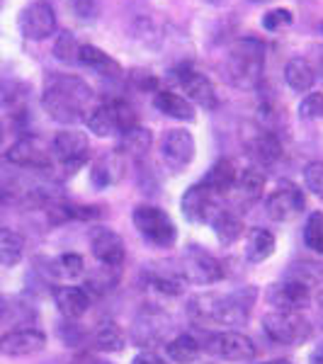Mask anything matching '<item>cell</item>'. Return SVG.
I'll use <instances>...</instances> for the list:
<instances>
[{
    "instance_id": "cell-47",
    "label": "cell",
    "mask_w": 323,
    "mask_h": 364,
    "mask_svg": "<svg viewBox=\"0 0 323 364\" xmlns=\"http://www.w3.org/2000/svg\"><path fill=\"white\" fill-rule=\"evenodd\" d=\"M95 364H110V362H97V360H95Z\"/></svg>"
},
{
    "instance_id": "cell-37",
    "label": "cell",
    "mask_w": 323,
    "mask_h": 364,
    "mask_svg": "<svg viewBox=\"0 0 323 364\" xmlns=\"http://www.w3.org/2000/svg\"><path fill=\"white\" fill-rule=\"evenodd\" d=\"M151 284H154L156 291L166 296H180L185 291V279L183 277H175V274H151Z\"/></svg>"
},
{
    "instance_id": "cell-20",
    "label": "cell",
    "mask_w": 323,
    "mask_h": 364,
    "mask_svg": "<svg viewBox=\"0 0 323 364\" xmlns=\"http://www.w3.org/2000/svg\"><path fill=\"white\" fill-rule=\"evenodd\" d=\"M54 301L58 311H61L68 321L80 318V316H85L88 309H90V294H88V289H83V287H70V284L56 287Z\"/></svg>"
},
{
    "instance_id": "cell-29",
    "label": "cell",
    "mask_w": 323,
    "mask_h": 364,
    "mask_svg": "<svg viewBox=\"0 0 323 364\" xmlns=\"http://www.w3.org/2000/svg\"><path fill=\"white\" fill-rule=\"evenodd\" d=\"M209 226H211V231H214V236L221 245H231L243 236V224H240V219L226 209H221L219 214L211 219Z\"/></svg>"
},
{
    "instance_id": "cell-45",
    "label": "cell",
    "mask_w": 323,
    "mask_h": 364,
    "mask_svg": "<svg viewBox=\"0 0 323 364\" xmlns=\"http://www.w3.org/2000/svg\"><path fill=\"white\" fill-rule=\"evenodd\" d=\"M8 311H10V306H8V301H5L3 296H0V323H3L5 318H8Z\"/></svg>"
},
{
    "instance_id": "cell-13",
    "label": "cell",
    "mask_w": 323,
    "mask_h": 364,
    "mask_svg": "<svg viewBox=\"0 0 323 364\" xmlns=\"http://www.w3.org/2000/svg\"><path fill=\"white\" fill-rule=\"evenodd\" d=\"M180 209H183L185 219L192 221V224H211V219L221 211L219 202H216V195L209 187H204L202 182L192 185L185 192L183 199H180Z\"/></svg>"
},
{
    "instance_id": "cell-41",
    "label": "cell",
    "mask_w": 323,
    "mask_h": 364,
    "mask_svg": "<svg viewBox=\"0 0 323 364\" xmlns=\"http://www.w3.org/2000/svg\"><path fill=\"white\" fill-rule=\"evenodd\" d=\"M299 117L302 119H319V117H323V92H309L299 102Z\"/></svg>"
},
{
    "instance_id": "cell-48",
    "label": "cell",
    "mask_w": 323,
    "mask_h": 364,
    "mask_svg": "<svg viewBox=\"0 0 323 364\" xmlns=\"http://www.w3.org/2000/svg\"><path fill=\"white\" fill-rule=\"evenodd\" d=\"M321 32H323V25H321Z\"/></svg>"
},
{
    "instance_id": "cell-24",
    "label": "cell",
    "mask_w": 323,
    "mask_h": 364,
    "mask_svg": "<svg viewBox=\"0 0 323 364\" xmlns=\"http://www.w3.org/2000/svg\"><path fill=\"white\" fill-rule=\"evenodd\" d=\"M275 248H277V240H275L272 233L268 231V228H250L248 236H245V260L253 262H265L268 257H272Z\"/></svg>"
},
{
    "instance_id": "cell-40",
    "label": "cell",
    "mask_w": 323,
    "mask_h": 364,
    "mask_svg": "<svg viewBox=\"0 0 323 364\" xmlns=\"http://www.w3.org/2000/svg\"><path fill=\"white\" fill-rule=\"evenodd\" d=\"M304 182H307V190H311V195L323 199V161H311L304 168Z\"/></svg>"
},
{
    "instance_id": "cell-2",
    "label": "cell",
    "mask_w": 323,
    "mask_h": 364,
    "mask_svg": "<svg viewBox=\"0 0 323 364\" xmlns=\"http://www.w3.org/2000/svg\"><path fill=\"white\" fill-rule=\"evenodd\" d=\"M255 296V287L236 289L231 294H202L190 301V314L199 323H216V326L238 328L248 321Z\"/></svg>"
},
{
    "instance_id": "cell-15",
    "label": "cell",
    "mask_w": 323,
    "mask_h": 364,
    "mask_svg": "<svg viewBox=\"0 0 323 364\" xmlns=\"http://www.w3.org/2000/svg\"><path fill=\"white\" fill-rule=\"evenodd\" d=\"M178 80L192 105L207 109V112L216 109V105H219V100H216V87L207 75L199 73V70H192V68H183L178 73Z\"/></svg>"
},
{
    "instance_id": "cell-5",
    "label": "cell",
    "mask_w": 323,
    "mask_h": 364,
    "mask_svg": "<svg viewBox=\"0 0 323 364\" xmlns=\"http://www.w3.org/2000/svg\"><path fill=\"white\" fill-rule=\"evenodd\" d=\"M263 333L277 345H304L311 340V323L299 311H277L263 318Z\"/></svg>"
},
{
    "instance_id": "cell-36",
    "label": "cell",
    "mask_w": 323,
    "mask_h": 364,
    "mask_svg": "<svg viewBox=\"0 0 323 364\" xmlns=\"http://www.w3.org/2000/svg\"><path fill=\"white\" fill-rule=\"evenodd\" d=\"M80 44L75 42V37L70 32H61L54 42V56L61 63H78Z\"/></svg>"
},
{
    "instance_id": "cell-43",
    "label": "cell",
    "mask_w": 323,
    "mask_h": 364,
    "mask_svg": "<svg viewBox=\"0 0 323 364\" xmlns=\"http://www.w3.org/2000/svg\"><path fill=\"white\" fill-rule=\"evenodd\" d=\"M132 364H166V360L161 355H156L154 350H141L132 360Z\"/></svg>"
},
{
    "instance_id": "cell-19",
    "label": "cell",
    "mask_w": 323,
    "mask_h": 364,
    "mask_svg": "<svg viewBox=\"0 0 323 364\" xmlns=\"http://www.w3.org/2000/svg\"><path fill=\"white\" fill-rule=\"evenodd\" d=\"M125 175V156L120 151H110L95 158L90 166V185L95 190H105V187H112L122 180Z\"/></svg>"
},
{
    "instance_id": "cell-23",
    "label": "cell",
    "mask_w": 323,
    "mask_h": 364,
    "mask_svg": "<svg viewBox=\"0 0 323 364\" xmlns=\"http://www.w3.org/2000/svg\"><path fill=\"white\" fill-rule=\"evenodd\" d=\"M85 127L90 129V134H95L97 139H107V136H120V124H117V114H115V105L105 102L92 107L85 117Z\"/></svg>"
},
{
    "instance_id": "cell-44",
    "label": "cell",
    "mask_w": 323,
    "mask_h": 364,
    "mask_svg": "<svg viewBox=\"0 0 323 364\" xmlns=\"http://www.w3.org/2000/svg\"><path fill=\"white\" fill-rule=\"evenodd\" d=\"M309 364H323V345H321V348H316L309 355Z\"/></svg>"
},
{
    "instance_id": "cell-11",
    "label": "cell",
    "mask_w": 323,
    "mask_h": 364,
    "mask_svg": "<svg viewBox=\"0 0 323 364\" xmlns=\"http://www.w3.org/2000/svg\"><path fill=\"white\" fill-rule=\"evenodd\" d=\"M207 350L226 362H250L255 357V345L238 331H221L214 333L207 343Z\"/></svg>"
},
{
    "instance_id": "cell-14",
    "label": "cell",
    "mask_w": 323,
    "mask_h": 364,
    "mask_svg": "<svg viewBox=\"0 0 323 364\" xmlns=\"http://www.w3.org/2000/svg\"><path fill=\"white\" fill-rule=\"evenodd\" d=\"M168 328H170V318L163 314V311L144 309L132 326V340L139 345V348L149 350V348H154V345L166 340Z\"/></svg>"
},
{
    "instance_id": "cell-34",
    "label": "cell",
    "mask_w": 323,
    "mask_h": 364,
    "mask_svg": "<svg viewBox=\"0 0 323 364\" xmlns=\"http://www.w3.org/2000/svg\"><path fill=\"white\" fill-rule=\"evenodd\" d=\"M22 255H25V240H22V236H17L13 231L0 233V265L3 267L20 265Z\"/></svg>"
},
{
    "instance_id": "cell-33",
    "label": "cell",
    "mask_w": 323,
    "mask_h": 364,
    "mask_svg": "<svg viewBox=\"0 0 323 364\" xmlns=\"http://www.w3.org/2000/svg\"><path fill=\"white\" fill-rule=\"evenodd\" d=\"M127 345V333L115 321H107L95 331V348L102 352H122Z\"/></svg>"
},
{
    "instance_id": "cell-25",
    "label": "cell",
    "mask_w": 323,
    "mask_h": 364,
    "mask_svg": "<svg viewBox=\"0 0 323 364\" xmlns=\"http://www.w3.org/2000/svg\"><path fill=\"white\" fill-rule=\"evenodd\" d=\"M236 178H238V170L233 166L231 161H226V158H221V161H216L211 170L207 173V178L202 180L204 187H209L211 192H214L216 197L219 195H226V192L233 190V185H236Z\"/></svg>"
},
{
    "instance_id": "cell-1",
    "label": "cell",
    "mask_w": 323,
    "mask_h": 364,
    "mask_svg": "<svg viewBox=\"0 0 323 364\" xmlns=\"http://www.w3.org/2000/svg\"><path fill=\"white\" fill-rule=\"evenodd\" d=\"M92 90L78 75H54L44 87L42 107L44 112L63 127H73L83 122L90 112Z\"/></svg>"
},
{
    "instance_id": "cell-4",
    "label": "cell",
    "mask_w": 323,
    "mask_h": 364,
    "mask_svg": "<svg viewBox=\"0 0 323 364\" xmlns=\"http://www.w3.org/2000/svg\"><path fill=\"white\" fill-rule=\"evenodd\" d=\"M134 228L146 243L156 245V248H170L178 240V228H175L173 219L163 209L151 207V204H141L132 214Z\"/></svg>"
},
{
    "instance_id": "cell-32",
    "label": "cell",
    "mask_w": 323,
    "mask_h": 364,
    "mask_svg": "<svg viewBox=\"0 0 323 364\" xmlns=\"http://www.w3.org/2000/svg\"><path fill=\"white\" fill-rule=\"evenodd\" d=\"M49 272L54 274L56 279H66V282H73L78 277H83L85 272V262L78 252H63L58 255L56 260L49 262Z\"/></svg>"
},
{
    "instance_id": "cell-27",
    "label": "cell",
    "mask_w": 323,
    "mask_h": 364,
    "mask_svg": "<svg viewBox=\"0 0 323 364\" xmlns=\"http://www.w3.org/2000/svg\"><path fill=\"white\" fill-rule=\"evenodd\" d=\"M151 144H154V134H151L149 129L134 127V129H129V132L122 134L117 151H120L122 156L137 158V161H139V158H144L146 154H149Z\"/></svg>"
},
{
    "instance_id": "cell-26",
    "label": "cell",
    "mask_w": 323,
    "mask_h": 364,
    "mask_svg": "<svg viewBox=\"0 0 323 364\" xmlns=\"http://www.w3.org/2000/svg\"><path fill=\"white\" fill-rule=\"evenodd\" d=\"M285 80L295 92H309L316 83V70L307 58L295 56L285 66Z\"/></svg>"
},
{
    "instance_id": "cell-7",
    "label": "cell",
    "mask_w": 323,
    "mask_h": 364,
    "mask_svg": "<svg viewBox=\"0 0 323 364\" xmlns=\"http://www.w3.org/2000/svg\"><path fill=\"white\" fill-rule=\"evenodd\" d=\"M17 25H20L22 37L29 42H44L56 32V13L46 0H34L20 10Z\"/></svg>"
},
{
    "instance_id": "cell-30",
    "label": "cell",
    "mask_w": 323,
    "mask_h": 364,
    "mask_svg": "<svg viewBox=\"0 0 323 364\" xmlns=\"http://www.w3.org/2000/svg\"><path fill=\"white\" fill-rule=\"evenodd\" d=\"M265 182H268V175L263 173L260 168H245V170H240V173H238L233 190H236L243 199L253 202V199L263 197V192H265Z\"/></svg>"
},
{
    "instance_id": "cell-22",
    "label": "cell",
    "mask_w": 323,
    "mask_h": 364,
    "mask_svg": "<svg viewBox=\"0 0 323 364\" xmlns=\"http://www.w3.org/2000/svg\"><path fill=\"white\" fill-rule=\"evenodd\" d=\"M154 105L158 112H163L170 119H180V122H192L195 119V105L187 97L178 95V92L170 90H156Z\"/></svg>"
},
{
    "instance_id": "cell-18",
    "label": "cell",
    "mask_w": 323,
    "mask_h": 364,
    "mask_svg": "<svg viewBox=\"0 0 323 364\" xmlns=\"http://www.w3.org/2000/svg\"><path fill=\"white\" fill-rule=\"evenodd\" d=\"M46 348V336L37 328H22L10 331L0 338V352L8 357H27Z\"/></svg>"
},
{
    "instance_id": "cell-16",
    "label": "cell",
    "mask_w": 323,
    "mask_h": 364,
    "mask_svg": "<svg viewBox=\"0 0 323 364\" xmlns=\"http://www.w3.org/2000/svg\"><path fill=\"white\" fill-rule=\"evenodd\" d=\"M268 301L277 311H302L311 301V289L299 279H282L277 284H272V289L268 291Z\"/></svg>"
},
{
    "instance_id": "cell-42",
    "label": "cell",
    "mask_w": 323,
    "mask_h": 364,
    "mask_svg": "<svg viewBox=\"0 0 323 364\" xmlns=\"http://www.w3.org/2000/svg\"><path fill=\"white\" fill-rule=\"evenodd\" d=\"M134 80L139 83L141 90H158V80L151 73H144V70H134Z\"/></svg>"
},
{
    "instance_id": "cell-35",
    "label": "cell",
    "mask_w": 323,
    "mask_h": 364,
    "mask_svg": "<svg viewBox=\"0 0 323 364\" xmlns=\"http://www.w3.org/2000/svg\"><path fill=\"white\" fill-rule=\"evenodd\" d=\"M304 245L323 255V211H311L304 224Z\"/></svg>"
},
{
    "instance_id": "cell-10",
    "label": "cell",
    "mask_w": 323,
    "mask_h": 364,
    "mask_svg": "<svg viewBox=\"0 0 323 364\" xmlns=\"http://www.w3.org/2000/svg\"><path fill=\"white\" fill-rule=\"evenodd\" d=\"M195 151H197L195 136L187 129H170L161 141L163 163L170 170H175V173H180L183 168L190 166L192 158H195Z\"/></svg>"
},
{
    "instance_id": "cell-9",
    "label": "cell",
    "mask_w": 323,
    "mask_h": 364,
    "mask_svg": "<svg viewBox=\"0 0 323 364\" xmlns=\"http://www.w3.org/2000/svg\"><path fill=\"white\" fill-rule=\"evenodd\" d=\"M88 151H90L88 149V136L83 132H75V129L58 132L54 141H51V156L61 163L68 175H73L75 170L85 166Z\"/></svg>"
},
{
    "instance_id": "cell-12",
    "label": "cell",
    "mask_w": 323,
    "mask_h": 364,
    "mask_svg": "<svg viewBox=\"0 0 323 364\" xmlns=\"http://www.w3.org/2000/svg\"><path fill=\"white\" fill-rule=\"evenodd\" d=\"M51 149H46L42 141L34 136H22L17 139L8 151H5V161L10 166L17 168H29V170H49L51 168Z\"/></svg>"
},
{
    "instance_id": "cell-39",
    "label": "cell",
    "mask_w": 323,
    "mask_h": 364,
    "mask_svg": "<svg viewBox=\"0 0 323 364\" xmlns=\"http://www.w3.org/2000/svg\"><path fill=\"white\" fill-rule=\"evenodd\" d=\"M292 22H295V15L287 8H275L263 15V29H268V32H280V29L290 27Z\"/></svg>"
},
{
    "instance_id": "cell-3",
    "label": "cell",
    "mask_w": 323,
    "mask_h": 364,
    "mask_svg": "<svg viewBox=\"0 0 323 364\" xmlns=\"http://www.w3.org/2000/svg\"><path fill=\"white\" fill-rule=\"evenodd\" d=\"M228 78L238 87H255L265 68V44L255 37H245L233 42L226 56Z\"/></svg>"
},
{
    "instance_id": "cell-8",
    "label": "cell",
    "mask_w": 323,
    "mask_h": 364,
    "mask_svg": "<svg viewBox=\"0 0 323 364\" xmlns=\"http://www.w3.org/2000/svg\"><path fill=\"white\" fill-rule=\"evenodd\" d=\"M183 279L192 284H216L224 279V265L199 245H190L183 255Z\"/></svg>"
},
{
    "instance_id": "cell-6",
    "label": "cell",
    "mask_w": 323,
    "mask_h": 364,
    "mask_svg": "<svg viewBox=\"0 0 323 364\" xmlns=\"http://www.w3.org/2000/svg\"><path fill=\"white\" fill-rule=\"evenodd\" d=\"M304 209H307V197H304V190L299 185H295L292 180H282L265 199L268 216L272 221H280V224L297 219Z\"/></svg>"
},
{
    "instance_id": "cell-17",
    "label": "cell",
    "mask_w": 323,
    "mask_h": 364,
    "mask_svg": "<svg viewBox=\"0 0 323 364\" xmlns=\"http://www.w3.org/2000/svg\"><path fill=\"white\" fill-rule=\"evenodd\" d=\"M90 250L95 255V260L107 267H120L127 257L125 240L112 228H95L90 238Z\"/></svg>"
},
{
    "instance_id": "cell-46",
    "label": "cell",
    "mask_w": 323,
    "mask_h": 364,
    "mask_svg": "<svg viewBox=\"0 0 323 364\" xmlns=\"http://www.w3.org/2000/svg\"><path fill=\"white\" fill-rule=\"evenodd\" d=\"M268 364H292L290 360H272V362H268Z\"/></svg>"
},
{
    "instance_id": "cell-28",
    "label": "cell",
    "mask_w": 323,
    "mask_h": 364,
    "mask_svg": "<svg viewBox=\"0 0 323 364\" xmlns=\"http://www.w3.org/2000/svg\"><path fill=\"white\" fill-rule=\"evenodd\" d=\"M199 352H202V345L197 343V338H192L190 333H180L175 336L170 343H166V355L170 362L175 364H192L197 362Z\"/></svg>"
},
{
    "instance_id": "cell-38",
    "label": "cell",
    "mask_w": 323,
    "mask_h": 364,
    "mask_svg": "<svg viewBox=\"0 0 323 364\" xmlns=\"http://www.w3.org/2000/svg\"><path fill=\"white\" fill-rule=\"evenodd\" d=\"M27 85H22L20 80H0V107H15L25 95Z\"/></svg>"
},
{
    "instance_id": "cell-21",
    "label": "cell",
    "mask_w": 323,
    "mask_h": 364,
    "mask_svg": "<svg viewBox=\"0 0 323 364\" xmlns=\"http://www.w3.org/2000/svg\"><path fill=\"white\" fill-rule=\"evenodd\" d=\"M78 63L85 68H90L92 73H97L100 78H122V66L115 61L110 54H105L100 46H92V44H83L80 46V54H78Z\"/></svg>"
},
{
    "instance_id": "cell-31",
    "label": "cell",
    "mask_w": 323,
    "mask_h": 364,
    "mask_svg": "<svg viewBox=\"0 0 323 364\" xmlns=\"http://www.w3.org/2000/svg\"><path fill=\"white\" fill-rule=\"evenodd\" d=\"M248 151L260 166H272L282 156V144L275 134H260L248 144Z\"/></svg>"
}]
</instances>
